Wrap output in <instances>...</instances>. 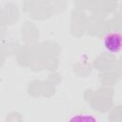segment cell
<instances>
[{
  "label": "cell",
  "mask_w": 122,
  "mask_h": 122,
  "mask_svg": "<svg viewBox=\"0 0 122 122\" xmlns=\"http://www.w3.org/2000/svg\"><path fill=\"white\" fill-rule=\"evenodd\" d=\"M103 47L111 53H118L122 51V33L110 31L103 37Z\"/></svg>",
  "instance_id": "cell-1"
},
{
  "label": "cell",
  "mask_w": 122,
  "mask_h": 122,
  "mask_svg": "<svg viewBox=\"0 0 122 122\" xmlns=\"http://www.w3.org/2000/svg\"><path fill=\"white\" fill-rule=\"evenodd\" d=\"M66 122H98V119L91 112H77L68 117Z\"/></svg>",
  "instance_id": "cell-2"
}]
</instances>
